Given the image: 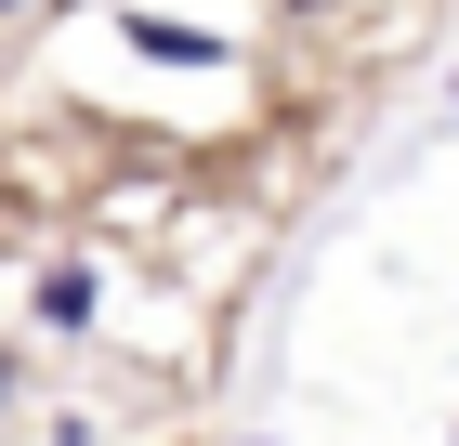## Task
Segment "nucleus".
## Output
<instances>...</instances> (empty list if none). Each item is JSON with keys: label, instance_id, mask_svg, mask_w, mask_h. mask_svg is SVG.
Returning <instances> with one entry per match:
<instances>
[{"label": "nucleus", "instance_id": "nucleus-5", "mask_svg": "<svg viewBox=\"0 0 459 446\" xmlns=\"http://www.w3.org/2000/svg\"><path fill=\"white\" fill-rule=\"evenodd\" d=\"M0 13H27V0H0Z\"/></svg>", "mask_w": 459, "mask_h": 446}, {"label": "nucleus", "instance_id": "nucleus-1", "mask_svg": "<svg viewBox=\"0 0 459 446\" xmlns=\"http://www.w3.org/2000/svg\"><path fill=\"white\" fill-rule=\"evenodd\" d=\"M27 315H39V328H92V315H106V263H39Z\"/></svg>", "mask_w": 459, "mask_h": 446}, {"label": "nucleus", "instance_id": "nucleus-3", "mask_svg": "<svg viewBox=\"0 0 459 446\" xmlns=\"http://www.w3.org/2000/svg\"><path fill=\"white\" fill-rule=\"evenodd\" d=\"M13 394H27V354H13V342H0V420H13Z\"/></svg>", "mask_w": 459, "mask_h": 446}, {"label": "nucleus", "instance_id": "nucleus-2", "mask_svg": "<svg viewBox=\"0 0 459 446\" xmlns=\"http://www.w3.org/2000/svg\"><path fill=\"white\" fill-rule=\"evenodd\" d=\"M132 53H144V66H223L237 39H223V27H171V13H132Z\"/></svg>", "mask_w": 459, "mask_h": 446}, {"label": "nucleus", "instance_id": "nucleus-4", "mask_svg": "<svg viewBox=\"0 0 459 446\" xmlns=\"http://www.w3.org/2000/svg\"><path fill=\"white\" fill-rule=\"evenodd\" d=\"M446 105H459V66H446Z\"/></svg>", "mask_w": 459, "mask_h": 446}]
</instances>
